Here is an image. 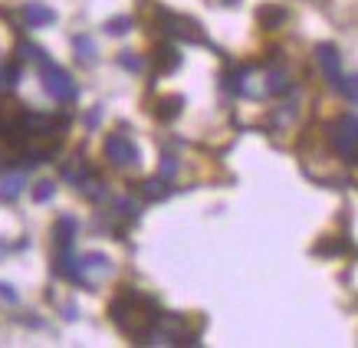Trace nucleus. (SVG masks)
<instances>
[{
  "label": "nucleus",
  "instance_id": "5701e85b",
  "mask_svg": "<svg viewBox=\"0 0 358 348\" xmlns=\"http://www.w3.org/2000/svg\"><path fill=\"white\" fill-rule=\"evenodd\" d=\"M338 92H342L348 102H358V73H355V76H342V82H338Z\"/></svg>",
  "mask_w": 358,
  "mask_h": 348
},
{
  "label": "nucleus",
  "instance_id": "bb28decb",
  "mask_svg": "<svg viewBox=\"0 0 358 348\" xmlns=\"http://www.w3.org/2000/svg\"><path fill=\"white\" fill-rule=\"evenodd\" d=\"M99 119H102V109H92V112L86 115V125H89V129H96Z\"/></svg>",
  "mask_w": 358,
  "mask_h": 348
},
{
  "label": "nucleus",
  "instance_id": "423d86ee",
  "mask_svg": "<svg viewBox=\"0 0 358 348\" xmlns=\"http://www.w3.org/2000/svg\"><path fill=\"white\" fill-rule=\"evenodd\" d=\"M152 66H155V73H158V76H162V73H174V69L181 66V53H178V46L162 43L152 53Z\"/></svg>",
  "mask_w": 358,
  "mask_h": 348
},
{
  "label": "nucleus",
  "instance_id": "2eb2a0df",
  "mask_svg": "<svg viewBox=\"0 0 358 348\" xmlns=\"http://www.w3.org/2000/svg\"><path fill=\"white\" fill-rule=\"evenodd\" d=\"M83 273H86V280H89V273H99V276H102V273H109L112 270V263H109V256H106V253H86V256H83Z\"/></svg>",
  "mask_w": 358,
  "mask_h": 348
},
{
  "label": "nucleus",
  "instance_id": "f03ea898",
  "mask_svg": "<svg viewBox=\"0 0 358 348\" xmlns=\"http://www.w3.org/2000/svg\"><path fill=\"white\" fill-rule=\"evenodd\" d=\"M40 79H43L46 96L56 99V102H73V99H76V82H73V76L66 73L63 66H56L53 59L40 63Z\"/></svg>",
  "mask_w": 358,
  "mask_h": 348
},
{
  "label": "nucleus",
  "instance_id": "412c9836",
  "mask_svg": "<svg viewBox=\"0 0 358 348\" xmlns=\"http://www.w3.org/2000/svg\"><path fill=\"white\" fill-rule=\"evenodd\" d=\"M20 56L23 59H33V63L40 66V63H46L50 56H46V50L43 46H36V43H20Z\"/></svg>",
  "mask_w": 358,
  "mask_h": 348
},
{
  "label": "nucleus",
  "instance_id": "1a4fd4ad",
  "mask_svg": "<svg viewBox=\"0 0 358 348\" xmlns=\"http://www.w3.org/2000/svg\"><path fill=\"white\" fill-rule=\"evenodd\" d=\"M76 217H69V214H63V217L56 220V227H53V233H56V247L59 250H73V243H76Z\"/></svg>",
  "mask_w": 358,
  "mask_h": 348
},
{
  "label": "nucleus",
  "instance_id": "a211bd4d",
  "mask_svg": "<svg viewBox=\"0 0 358 348\" xmlns=\"http://www.w3.org/2000/svg\"><path fill=\"white\" fill-rule=\"evenodd\" d=\"M141 194L148 197V201H164V197L171 194V184H168L164 177H152V181L141 184Z\"/></svg>",
  "mask_w": 358,
  "mask_h": 348
},
{
  "label": "nucleus",
  "instance_id": "a878e982",
  "mask_svg": "<svg viewBox=\"0 0 358 348\" xmlns=\"http://www.w3.org/2000/svg\"><path fill=\"white\" fill-rule=\"evenodd\" d=\"M0 299H3V303H17V299H20V296H17V289H13L10 283H0Z\"/></svg>",
  "mask_w": 358,
  "mask_h": 348
},
{
  "label": "nucleus",
  "instance_id": "9d476101",
  "mask_svg": "<svg viewBox=\"0 0 358 348\" xmlns=\"http://www.w3.org/2000/svg\"><path fill=\"white\" fill-rule=\"evenodd\" d=\"M56 20V10H50L46 3H27L23 7V23L27 27H50Z\"/></svg>",
  "mask_w": 358,
  "mask_h": 348
},
{
  "label": "nucleus",
  "instance_id": "dca6fc26",
  "mask_svg": "<svg viewBox=\"0 0 358 348\" xmlns=\"http://www.w3.org/2000/svg\"><path fill=\"white\" fill-rule=\"evenodd\" d=\"M181 106H185V99H181V96H164L162 102L155 106V115H158L162 122H171L174 115L181 112Z\"/></svg>",
  "mask_w": 358,
  "mask_h": 348
},
{
  "label": "nucleus",
  "instance_id": "f8f14e48",
  "mask_svg": "<svg viewBox=\"0 0 358 348\" xmlns=\"http://www.w3.org/2000/svg\"><path fill=\"white\" fill-rule=\"evenodd\" d=\"M23 184H27V181H23V174H7V177H3V184H0V201L13 204V201L23 194Z\"/></svg>",
  "mask_w": 358,
  "mask_h": 348
},
{
  "label": "nucleus",
  "instance_id": "9b49d317",
  "mask_svg": "<svg viewBox=\"0 0 358 348\" xmlns=\"http://www.w3.org/2000/svg\"><path fill=\"white\" fill-rule=\"evenodd\" d=\"M73 46H76V59L83 66H92L99 59V53H96V43H92V36H86V33H79L76 40H73Z\"/></svg>",
  "mask_w": 358,
  "mask_h": 348
},
{
  "label": "nucleus",
  "instance_id": "20e7f679",
  "mask_svg": "<svg viewBox=\"0 0 358 348\" xmlns=\"http://www.w3.org/2000/svg\"><path fill=\"white\" fill-rule=\"evenodd\" d=\"M106 158H109L112 168L135 171V168H138V145L131 142L125 131H115V135L106 138Z\"/></svg>",
  "mask_w": 358,
  "mask_h": 348
},
{
  "label": "nucleus",
  "instance_id": "ddd939ff",
  "mask_svg": "<svg viewBox=\"0 0 358 348\" xmlns=\"http://www.w3.org/2000/svg\"><path fill=\"white\" fill-rule=\"evenodd\" d=\"M257 20H260V27H266V30H276V27L286 20V10L276 7V3H266V7L257 10Z\"/></svg>",
  "mask_w": 358,
  "mask_h": 348
},
{
  "label": "nucleus",
  "instance_id": "4be33fe9",
  "mask_svg": "<svg viewBox=\"0 0 358 348\" xmlns=\"http://www.w3.org/2000/svg\"><path fill=\"white\" fill-rule=\"evenodd\" d=\"M129 30H131V17H112V20L106 23V33H109V36H125Z\"/></svg>",
  "mask_w": 358,
  "mask_h": 348
},
{
  "label": "nucleus",
  "instance_id": "393cba45",
  "mask_svg": "<svg viewBox=\"0 0 358 348\" xmlns=\"http://www.w3.org/2000/svg\"><path fill=\"white\" fill-rule=\"evenodd\" d=\"M119 66L131 69V73H138V69H141V59L135 53H119Z\"/></svg>",
  "mask_w": 358,
  "mask_h": 348
},
{
  "label": "nucleus",
  "instance_id": "aec40b11",
  "mask_svg": "<svg viewBox=\"0 0 358 348\" xmlns=\"http://www.w3.org/2000/svg\"><path fill=\"white\" fill-rule=\"evenodd\" d=\"M174 174H178V158H174L171 152L162 154V164H158V177H164V181H174Z\"/></svg>",
  "mask_w": 358,
  "mask_h": 348
},
{
  "label": "nucleus",
  "instance_id": "7ed1b4c3",
  "mask_svg": "<svg viewBox=\"0 0 358 348\" xmlns=\"http://www.w3.org/2000/svg\"><path fill=\"white\" fill-rule=\"evenodd\" d=\"M329 142L345 161H358V115H342L329 129Z\"/></svg>",
  "mask_w": 358,
  "mask_h": 348
},
{
  "label": "nucleus",
  "instance_id": "f3484780",
  "mask_svg": "<svg viewBox=\"0 0 358 348\" xmlns=\"http://www.w3.org/2000/svg\"><path fill=\"white\" fill-rule=\"evenodd\" d=\"M112 217L135 220L138 217V201H131V197H115V201H112Z\"/></svg>",
  "mask_w": 358,
  "mask_h": 348
},
{
  "label": "nucleus",
  "instance_id": "f257e3e1",
  "mask_svg": "<svg viewBox=\"0 0 358 348\" xmlns=\"http://www.w3.org/2000/svg\"><path fill=\"white\" fill-rule=\"evenodd\" d=\"M109 316L122 335L135 338V342H145L162 312H158V303H155L152 296H141V293H135V289H122V293L112 299Z\"/></svg>",
  "mask_w": 358,
  "mask_h": 348
},
{
  "label": "nucleus",
  "instance_id": "6ab92c4d",
  "mask_svg": "<svg viewBox=\"0 0 358 348\" xmlns=\"http://www.w3.org/2000/svg\"><path fill=\"white\" fill-rule=\"evenodd\" d=\"M20 82V63L7 66V69H0V92H7V89H13Z\"/></svg>",
  "mask_w": 358,
  "mask_h": 348
},
{
  "label": "nucleus",
  "instance_id": "6e6552de",
  "mask_svg": "<svg viewBox=\"0 0 358 348\" xmlns=\"http://www.w3.org/2000/svg\"><path fill=\"white\" fill-rule=\"evenodd\" d=\"M59 174H63V181H69L73 187H83L86 181H92V171H89V164L83 161V158H69V161L59 168Z\"/></svg>",
  "mask_w": 358,
  "mask_h": 348
},
{
  "label": "nucleus",
  "instance_id": "0eeeda50",
  "mask_svg": "<svg viewBox=\"0 0 358 348\" xmlns=\"http://www.w3.org/2000/svg\"><path fill=\"white\" fill-rule=\"evenodd\" d=\"M56 273L69 280V283H86V273H83V263L73 256V250H59L56 256Z\"/></svg>",
  "mask_w": 358,
  "mask_h": 348
},
{
  "label": "nucleus",
  "instance_id": "b1692460",
  "mask_svg": "<svg viewBox=\"0 0 358 348\" xmlns=\"http://www.w3.org/2000/svg\"><path fill=\"white\" fill-rule=\"evenodd\" d=\"M53 194H56L53 181H36V187H33V201H36V204H46Z\"/></svg>",
  "mask_w": 358,
  "mask_h": 348
},
{
  "label": "nucleus",
  "instance_id": "39448f33",
  "mask_svg": "<svg viewBox=\"0 0 358 348\" xmlns=\"http://www.w3.org/2000/svg\"><path fill=\"white\" fill-rule=\"evenodd\" d=\"M315 59H319V66H322L329 86L338 92V82H342V56H338V50L336 46H329V43L315 46Z\"/></svg>",
  "mask_w": 358,
  "mask_h": 348
},
{
  "label": "nucleus",
  "instance_id": "4468645a",
  "mask_svg": "<svg viewBox=\"0 0 358 348\" xmlns=\"http://www.w3.org/2000/svg\"><path fill=\"white\" fill-rule=\"evenodd\" d=\"M289 86H293V82H289V73H286V69H270V73H266V92H270V96L289 92Z\"/></svg>",
  "mask_w": 358,
  "mask_h": 348
}]
</instances>
